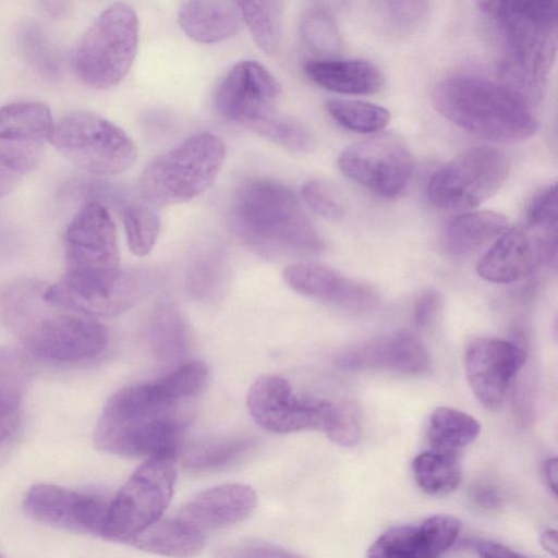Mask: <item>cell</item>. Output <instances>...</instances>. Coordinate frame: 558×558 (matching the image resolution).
I'll list each match as a JSON object with an SVG mask.
<instances>
[{
	"label": "cell",
	"instance_id": "cell-1",
	"mask_svg": "<svg viewBox=\"0 0 558 558\" xmlns=\"http://www.w3.org/2000/svg\"><path fill=\"white\" fill-rule=\"evenodd\" d=\"M473 2L496 48L499 81L534 108L556 58L557 0Z\"/></svg>",
	"mask_w": 558,
	"mask_h": 558
},
{
	"label": "cell",
	"instance_id": "cell-2",
	"mask_svg": "<svg viewBox=\"0 0 558 558\" xmlns=\"http://www.w3.org/2000/svg\"><path fill=\"white\" fill-rule=\"evenodd\" d=\"M186 395L177 377L169 374L117 391L97 421L94 441L107 453L150 458L178 453L186 426Z\"/></svg>",
	"mask_w": 558,
	"mask_h": 558
},
{
	"label": "cell",
	"instance_id": "cell-3",
	"mask_svg": "<svg viewBox=\"0 0 558 558\" xmlns=\"http://www.w3.org/2000/svg\"><path fill=\"white\" fill-rule=\"evenodd\" d=\"M44 283L19 281L0 295L5 324L37 357L59 364L80 363L100 355L108 332L95 317L48 302Z\"/></svg>",
	"mask_w": 558,
	"mask_h": 558
},
{
	"label": "cell",
	"instance_id": "cell-4",
	"mask_svg": "<svg viewBox=\"0 0 558 558\" xmlns=\"http://www.w3.org/2000/svg\"><path fill=\"white\" fill-rule=\"evenodd\" d=\"M229 216L236 236L266 258L308 257L325 247L294 192L274 180L243 183L232 198Z\"/></svg>",
	"mask_w": 558,
	"mask_h": 558
},
{
	"label": "cell",
	"instance_id": "cell-5",
	"mask_svg": "<svg viewBox=\"0 0 558 558\" xmlns=\"http://www.w3.org/2000/svg\"><path fill=\"white\" fill-rule=\"evenodd\" d=\"M432 100L445 119L492 142H522L537 130L532 108L500 81L470 74L449 76L434 87Z\"/></svg>",
	"mask_w": 558,
	"mask_h": 558
},
{
	"label": "cell",
	"instance_id": "cell-6",
	"mask_svg": "<svg viewBox=\"0 0 558 558\" xmlns=\"http://www.w3.org/2000/svg\"><path fill=\"white\" fill-rule=\"evenodd\" d=\"M227 157L217 135L197 133L156 157L140 178V191L151 205H175L204 193L216 180Z\"/></svg>",
	"mask_w": 558,
	"mask_h": 558
},
{
	"label": "cell",
	"instance_id": "cell-7",
	"mask_svg": "<svg viewBox=\"0 0 558 558\" xmlns=\"http://www.w3.org/2000/svg\"><path fill=\"white\" fill-rule=\"evenodd\" d=\"M134 10L117 2L104 10L78 40L72 56L77 77L87 86L108 89L131 69L138 44Z\"/></svg>",
	"mask_w": 558,
	"mask_h": 558
},
{
	"label": "cell",
	"instance_id": "cell-8",
	"mask_svg": "<svg viewBox=\"0 0 558 558\" xmlns=\"http://www.w3.org/2000/svg\"><path fill=\"white\" fill-rule=\"evenodd\" d=\"M177 454L147 458L110 499L102 537L128 543L165 513L177 481Z\"/></svg>",
	"mask_w": 558,
	"mask_h": 558
},
{
	"label": "cell",
	"instance_id": "cell-9",
	"mask_svg": "<svg viewBox=\"0 0 558 558\" xmlns=\"http://www.w3.org/2000/svg\"><path fill=\"white\" fill-rule=\"evenodd\" d=\"M50 143L76 168L94 175L118 174L136 159V147L129 135L88 111L71 112L54 122Z\"/></svg>",
	"mask_w": 558,
	"mask_h": 558
},
{
	"label": "cell",
	"instance_id": "cell-10",
	"mask_svg": "<svg viewBox=\"0 0 558 558\" xmlns=\"http://www.w3.org/2000/svg\"><path fill=\"white\" fill-rule=\"evenodd\" d=\"M509 169V159L502 150L487 145L470 147L432 175L426 197L442 210L474 208L498 191Z\"/></svg>",
	"mask_w": 558,
	"mask_h": 558
},
{
	"label": "cell",
	"instance_id": "cell-11",
	"mask_svg": "<svg viewBox=\"0 0 558 558\" xmlns=\"http://www.w3.org/2000/svg\"><path fill=\"white\" fill-rule=\"evenodd\" d=\"M149 286L148 275L134 269L65 271L57 282L45 286L44 296L57 306L95 318L112 317L134 306Z\"/></svg>",
	"mask_w": 558,
	"mask_h": 558
},
{
	"label": "cell",
	"instance_id": "cell-12",
	"mask_svg": "<svg viewBox=\"0 0 558 558\" xmlns=\"http://www.w3.org/2000/svg\"><path fill=\"white\" fill-rule=\"evenodd\" d=\"M246 403L255 423L276 434L320 430L329 435L341 409L328 400L299 397L284 377L275 374L254 380Z\"/></svg>",
	"mask_w": 558,
	"mask_h": 558
},
{
	"label": "cell",
	"instance_id": "cell-13",
	"mask_svg": "<svg viewBox=\"0 0 558 558\" xmlns=\"http://www.w3.org/2000/svg\"><path fill=\"white\" fill-rule=\"evenodd\" d=\"M341 172L379 196L393 198L408 186L413 159L397 136L378 134L351 146L339 156Z\"/></svg>",
	"mask_w": 558,
	"mask_h": 558
},
{
	"label": "cell",
	"instance_id": "cell-14",
	"mask_svg": "<svg viewBox=\"0 0 558 558\" xmlns=\"http://www.w3.org/2000/svg\"><path fill=\"white\" fill-rule=\"evenodd\" d=\"M109 501L96 493L38 483L25 494L23 509L47 526L102 537Z\"/></svg>",
	"mask_w": 558,
	"mask_h": 558
},
{
	"label": "cell",
	"instance_id": "cell-15",
	"mask_svg": "<svg viewBox=\"0 0 558 558\" xmlns=\"http://www.w3.org/2000/svg\"><path fill=\"white\" fill-rule=\"evenodd\" d=\"M281 88L260 63L246 60L232 66L217 87L214 106L225 120L253 128L275 113Z\"/></svg>",
	"mask_w": 558,
	"mask_h": 558
},
{
	"label": "cell",
	"instance_id": "cell-16",
	"mask_svg": "<svg viewBox=\"0 0 558 558\" xmlns=\"http://www.w3.org/2000/svg\"><path fill=\"white\" fill-rule=\"evenodd\" d=\"M53 124L49 107L40 101L0 107V163L17 174L36 169Z\"/></svg>",
	"mask_w": 558,
	"mask_h": 558
},
{
	"label": "cell",
	"instance_id": "cell-17",
	"mask_svg": "<svg viewBox=\"0 0 558 558\" xmlns=\"http://www.w3.org/2000/svg\"><path fill=\"white\" fill-rule=\"evenodd\" d=\"M64 245L66 271L109 272L121 268L114 223L98 202L78 208L65 230Z\"/></svg>",
	"mask_w": 558,
	"mask_h": 558
},
{
	"label": "cell",
	"instance_id": "cell-18",
	"mask_svg": "<svg viewBox=\"0 0 558 558\" xmlns=\"http://www.w3.org/2000/svg\"><path fill=\"white\" fill-rule=\"evenodd\" d=\"M526 360L517 343L498 338H480L468 347L464 368L478 402L489 410L501 407L508 387Z\"/></svg>",
	"mask_w": 558,
	"mask_h": 558
},
{
	"label": "cell",
	"instance_id": "cell-19",
	"mask_svg": "<svg viewBox=\"0 0 558 558\" xmlns=\"http://www.w3.org/2000/svg\"><path fill=\"white\" fill-rule=\"evenodd\" d=\"M336 364L347 371L388 369L418 375L428 372L430 357L415 336L395 332L348 348L336 356Z\"/></svg>",
	"mask_w": 558,
	"mask_h": 558
},
{
	"label": "cell",
	"instance_id": "cell-20",
	"mask_svg": "<svg viewBox=\"0 0 558 558\" xmlns=\"http://www.w3.org/2000/svg\"><path fill=\"white\" fill-rule=\"evenodd\" d=\"M255 506L254 489L232 483L201 492L174 514L190 531L206 539L210 532L246 519Z\"/></svg>",
	"mask_w": 558,
	"mask_h": 558
},
{
	"label": "cell",
	"instance_id": "cell-21",
	"mask_svg": "<svg viewBox=\"0 0 558 558\" xmlns=\"http://www.w3.org/2000/svg\"><path fill=\"white\" fill-rule=\"evenodd\" d=\"M283 279L295 292L347 311H365L376 303L374 291L327 266L299 262L284 268Z\"/></svg>",
	"mask_w": 558,
	"mask_h": 558
},
{
	"label": "cell",
	"instance_id": "cell-22",
	"mask_svg": "<svg viewBox=\"0 0 558 558\" xmlns=\"http://www.w3.org/2000/svg\"><path fill=\"white\" fill-rule=\"evenodd\" d=\"M541 262V244L531 230L506 229L482 255L476 271L486 281L510 283L533 274Z\"/></svg>",
	"mask_w": 558,
	"mask_h": 558
},
{
	"label": "cell",
	"instance_id": "cell-23",
	"mask_svg": "<svg viewBox=\"0 0 558 558\" xmlns=\"http://www.w3.org/2000/svg\"><path fill=\"white\" fill-rule=\"evenodd\" d=\"M304 74L316 85L339 94L369 95L381 89L385 76L371 61L323 58L303 66Z\"/></svg>",
	"mask_w": 558,
	"mask_h": 558
},
{
	"label": "cell",
	"instance_id": "cell-24",
	"mask_svg": "<svg viewBox=\"0 0 558 558\" xmlns=\"http://www.w3.org/2000/svg\"><path fill=\"white\" fill-rule=\"evenodd\" d=\"M178 20L186 36L202 44L226 40L240 28V14L233 0H184Z\"/></svg>",
	"mask_w": 558,
	"mask_h": 558
},
{
	"label": "cell",
	"instance_id": "cell-25",
	"mask_svg": "<svg viewBox=\"0 0 558 558\" xmlns=\"http://www.w3.org/2000/svg\"><path fill=\"white\" fill-rule=\"evenodd\" d=\"M147 341L153 355L161 363H178L186 354L190 335L178 306L161 299L153 308L147 324Z\"/></svg>",
	"mask_w": 558,
	"mask_h": 558
},
{
	"label": "cell",
	"instance_id": "cell-26",
	"mask_svg": "<svg viewBox=\"0 0 558 558\" xmlns=\"http://www.w3.org/2000/svg\"><path fill=\"white\" fill-rule=\"evenodd\" d=\"M26 366L11 349L0 348V450L15 436L22 416Z\"/></svg>",
	"mask_w": 558,
	"mask_h": 558
},
{
	"label": "cell",
	"instance_id": "cell-27",
	"mask_svg": "<svg viewBox=\"0 0 558 558\" xmlns=\"http://www.w3.org/2000/svg\"><path fill=\"white\" fill-rule=\"evenodd\" d=\"M507 229V219L490 210L469 211L452 218L444 230L446 251L453 256L473 253Z\"/></svg>",
	"mask_w": 558,
	"mask_h": 558
},
{
	"label": "cell",
	"instance_id": "cell-28",
	"mask_svg": "<svg viewBox=\"0 0 558 558\" xmlns=\"http://www.w3.org/2000/svg\"><path fill=\"white\" fill-rule=\"evenodd\" d=\"M142 550L165 556L190 557L198 554L205 538L190 531L175 514L160 518L129 542Z\"/></svg>",
	"mask_w": 558,
	"mask_h": 558
},
{
	"label": "cell",
	"instance_id": "cell-29",
	"mask_svg": "<svg viewBox=\"0 0 558 558\" xmlns=\"http://www.w3.org/2000/svg\"><path fill=\"white\" fill-rule=\"evenodd\" d=\"M481 426L470 414L440 407L429 417L427 439L430 449L459 456L460 451L478 436Z\"/></svg>",
	"mask_w": 558,
	"mask_h": 558
},
{
	"label": "cell",
	"instance_id": "cell-30",
	"mask_svg": "<svg viewBox=\"0 0 558 558\" xmlns=\"http://www.w3.org/2000/svg\"><path fill=\"white\" fill-rule=\"evenodd\" d=\"M256 439L251 436H228L193 445L183 457L186 468L196 471H215L228 468L251 452Z\"/></svg>",
	"mask_w": 558,
	"mask_h": 558
},
{
	"label": "cell",
	"instance_id": "cell-31",
	"mask_svg": "<svg viewBox=\"0 0 558 558\" xmlns=\"http://www.w3.org/2000/svg\"><path fill=\"white\" fill-rule=\"evenodd\" d=\"M459 456L428 450L417 454L412 463L417 486L427 495L444 496L461 482Z\"/></svg>",
	"mask_w": 558,
	"mask_h": 558
},
{
	"label": "cell",
	"instance_id": "cell-32",
	"mask_svg": "<svg viewBox=\"0 0 558 558\" xmlns=\"http://www.w3.org/2000/svg\"><path fill=\"white\" fill-rule=\"evenodd\" d=\"M255 44L275 53L281 41L282 0H233Z\"/></svg>",
	"mask_w": 558,
	"mask_h": 558
},
{
	"label": "cell",
	"instance_id": "cell-33",
	"mask_svg": "<svg viewBox=\"0 0 558 558\" xmlns=\"http://www.w3.org/2000/svg\"><path fill=\"white\" fill-rule=\"evenodd\" d=\"M326 108L338 124L356 133H377L390 120V113L386 108L368 101L330 99Z\"/></svg>",
	"mask_w": 558,
	"mask_h": 558
},
{
	"label": "cell",
	"instance_id": "cell-34",
	"mask_svg": "<svg viewBox=\"0 0 558 558\" xmlns=\"http://www.w3.org/2000/svg\"><path fill=\"white\" fill-rule=\"evenodd\" d=\"M376 15L392 34L409 36L426 22L429 0H372Z\"/></svg>",
	"mask_w": 558,
	"mask_h": 558
},
{
	"label": "cell",
	"instance_id": "cell-35",
	"mask_svg": "<svg viewBox=\"0 0 558 558\" xmlns=\"http://www.w3.org/2000/svg\"><path fill=\"white\" fill-rule=\"evenodd\" d=\"M123 223L130 251L137 256L147 255L160 231L159 216L151 204L128 205L123 210Z\"/></svg>",
	"mask_w": 558,
	"mask_h": 558
},
{
	"label": "cell",
	"instance_id": "cell-36",
	"mask_svg": "<svg viewBox=\"0 0 558 558\" xmlns=\"http://www.w3.org/2000/svg\"><path fill=\"white\" fill-rule=\"evenodd\" d=\"M300 33L306 46L324 58H336L343 49L337 24L324 11L306 12L300 23Z\"/></svg>",
	"mask_w": 558,
	"mask_h": 558
},
{
	"label": "cell",
	"instance_id": "cell-37",
	"mask_svg": "<svg viewBox=\"0 0 558 558\" xmlns=\"http://www.w3.org/2000/svg\"><path fill=\"white\" fill-rule=\"evenodd\" d=\"M368 557L422 558L418 525H399L383 533L369 547Z\"/></svg>",
	"mask_w": 558,
	"mask_h": 558
},
{
	"label": "cell",
	"instance_id": "cell-38",
	"mask_svg": "<svg viewBox=\"0 0 558 558\" xmlns=\"http://www.w3.org/2000/svg\"><path fill=\"white\" fill-rule=\"evenodd\" d=\"M258 134L290 150L305 153L312 150L314 140L300 123L274 113L252 128Z\"/></svg>",
	"mask_w": 558,
	"mask_h": 558
},
{
	"label": "cell",
	"instance_id": "cell-39",
	"mask_svg": "<svg viewBox=\"0 0 558 558\" xmlns=\"http://www.w3.org/2000/svg\"><path fill=\"white\" fill-rule=\"evenodd\" d=\"M303 201L317 215L337 221L345 214V207L339 194L327 183L310 180L301 189Z\"/></svg>",
	"mask_w": 558,
	"mask_h": 558
},
{
	"label": "cell",
	"instance_id": "cell-40",
	"mask_svg": "<svg viewBox=\"0 0 558 558\" xmlns=\"http://www.w3.org/2000/svg\"><path fill=\"white\" fill-rule=\"evenodd\" d=\"M22 46L29 62L45 74H54L59 69L57 51L40 28L28 26L22 33Z\"/></svg>",
	"mask_w": 558,
	"mask_h": 558
},
{
	"label": "cell",
	"instance_id": "cell-41",
	"mask_svg": "<svg viewBox=\"0 0 558 558\" xmlns=\"http://www.w3.org/2000/svg\"><path fill=\"white\" fill-rule=\"evenodd\" d=\"M223 557L250 558V557H294L292 551L263 541H248L227 549L221 554Z\"/></svg>",
	"mask_w": 558,
	"mask_h": 558
},
{
	"label": "cell",
	"instance_id": "cell-42",
	"mask_svg": "<svg viewBox=\"0 0 558 558\" xmlns=\"http://www.w3.org/2000/svg\"><path fill=\"white\" fill-rule=\"evenodd\" d=\"M328 437L337 445L343 447H351L359 441V421L350 409L341 408L338 422Z\"/></svg>",
	"mask_w": 558,
	"mask_h": 558
},
{
	"label": "cell",
	"instance_id": "cell-43",
	"mask_svg": "<svg viewBox=\"0 0 558 558\" xmlns=\"http://www.w3.org/2000/svg\"><path fill=\"white\" fill-rule=\"evenodd\" d=\"M441 306V295L436 290H426L414 303L413 318L417 328L428 327Z\"/></svg>",
	"mask_w": 558,
	"mask_h": 558
},
{
	"label": "cell",
	"instance_id": "cell-44",
	"mask_svg": "<svg viewBox=\"0 0 558 558\" xmlns=\"http://www.w3.org/2000/svg\"><path fill=\"white\" fill-rule=\"evenodd\" d=\"M219 278L218 268L210 260L202 262L190 274V283L195 295L206 296L215 290Z\"/></svg>",
	"mask_w": 558,
	"mask_h": 558
},
{
	"label": "cell",
	"instance_id": "cell-45",
	"mask_svg": "<svg viewBox=\"0 0 558 558\" xmlns=\"http://www.w3.org/2000/svg\"><path fill=\"white\" fill-rule=\"evenodd\" d=\"M469 547L481 557H521V554L511 548L493 541L475 539L468 541Z\"/></svg>",
	"mask_w": 558,
	"mask_h": 558
},
{
	"label": "cell",
	"instance_id": "cell-46",
	"mask_svg": "<svg viewBox=\"0 0 558 558\" xmlns=\"http://www.w3.org/2000/svg\"><path fill=\"white\" fill-rule=\"evenodd\" d=\"M474 501L483 508L492 509L501 504L499 495L487 487H478L473 492Z\"/></svg>",
	"mask_w": 558,
	"mask_h": 558
},
{
	"label": "cell",
	"instance_id": "cell-47",
	"mask_svg": "<svg viewBox=\"0 0 558 558\" xmlns=\"http://www.w3.org/2000/svg\"><path fill=\"white\" fill-rule=\"evenodd\" d=\"M17 173L0 163V198L10 193L17 183Z\"/></svg>",
	"mask_w": 558,
	"mask_h": 558
},
{
	"label": "cell",
	"instance_id": "cell-48",
	"mask_svg": "<svg viewBox=\"0 0 558 558\" xmlns=\"http://www.w3.org/2000/svg\"><path fill=\"white\" fill-rule=\"evenodd\" d=\"M544 477L548 488L556 496L557 493V459L550 458L544 464Z\"/></svg>",
	"mask_w": 558,
	"mask_h": 558
},
{
	"label": "cell",
	"instance_id": "cell-49",
	"mask_svg": "<svg viewBox=\"0 0 558 558\" xmlns=\"http://www.w3.org/2000/svg\"><path fill=\"white\" fill-rule=\"evenodd\" d=\"M41 8L50 15L60 16L68 10L66 0H40Z\"/></svg>",
	"mask_w": 558,
	"mask_h": 558
},
{
	"label": "cell",
	"instance_id": "cell-50",
	"mask_svg": "<svg viewBox=\"0 0 558 558\" xmlns=\"http://www.w3.org/2000/svg\"><path fill=\"white\" fill-rule=\"evenodd\" d=\"M541 544L545 550L557 554V532L554 529L545 530L541 535Z\"/></svg>",
	"mask_w": 558,
	"mask_h": 558
},
{
	"label": "cell",
	"instance_id": "cell-51",
	"mask_svg": "<svg viewBox=\"0 0 558 558\" xmlns=\"http://www.w3.org/2000/svg\"><path fill=\"white\" fill-rule=\"evenodd\" d=\"M2 556L1 551H0V557Z\"/></svg>",
	"mask_w": 558,
	"mask_h": 558
}]
</instances>
